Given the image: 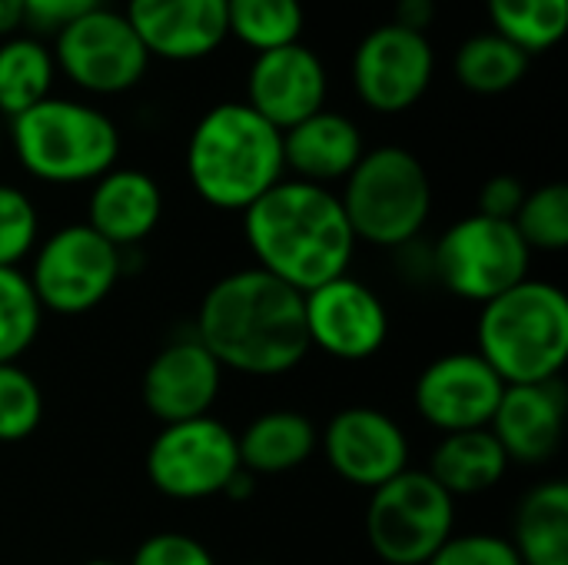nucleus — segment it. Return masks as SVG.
I'll return each instance as SVG.
<instances>
[{
	"label": "nucleus",
	"instance_id": "c85d7f7f",
	"mask_svg": "<svg viewBox=\"0 0 568 565\" xmlns=\"http://www.w3.org/2000/svg\"><path fill=\"white\" fill-rule=\"evenodd\" d=\"M43 306L20 266H0V363H20L37 343Z\"/></svg>",
	"mask_w": 568,
	"mask_h": 565
},
{
	"label": "nucleus",
	"instance_id": "f8f14e48",
	"mask_svg": "<svg viewBox=\"0 0 568 565\" xmlns=\"http://www.w3.org/2000/svg\"><path fill=\"white\" fill-rule=\"evenodd\" d=\"M303 320L310 350L339 363L373 360L389 340V310L383 296L349 273L303 293Z\"/></svg>",
	"mask_w": 568,
	"mask_h": 565
},
{
	"label": "nucleus",
	"instance_id": "2f4dec72",
	"mask_svg": "<svg viewBox=\"0 0 568 565\" xmlns=\"http://www.w3.org/2000/svg\"><path fill=\"white\" fill-rule=\"evenodd\" d=\"M40 243L37 203L10 183H0V266H20Z\"/></svg>",
	"mask_w": 568,
	"mask_h": 565
},
{
	"label": "nucleus",
	"instance_id": "c756f323",
	"mask_svg": "<svg viewBox=\"0 0 568 565\" xmlns=\"http://www.w3.org/2000/svg\"><path fill=\"white\" fill-rule=\"evenodd\" d=\"M519 236L532 253H562L568 250V186L542 183L526 190V200L513 220Z\"/></svg>",
	"mask_w": 568,
	"mask_h": 565
},
{
	"label": "nucleus",
	"instance_id": "393cba45",
	"mask_svg": "<svg viewBox=\"0 0 568 565\" xmlns=\"http://www.w3.org/2000/svg\"><path fill=\"white\" fill-rule=\"evenodd\" d=\"M53 53L37 37L0 40V117L13 120L50 97L53 90Z\"/></svg>",
	"mask_w": 568,
	"mask_h": 565
},
{
	"label": "nucleus",
	"instance_id": "0eeeda50",
	"mask_svg": "<svg viewBox=\"0 0 568 565\" xmlns=\"http://www.w3.org/2000/svg\"><path fill=\"white\" fill-rule=\"evenodd\" d=\"M456 533V500L426 473L403 470L369 493L366 543L383 565H426Z\"/></svg>",
	"mask_w": 568,
	"mask_h": 565
},
{
	"label": "nucleus",
	"instance_id": "a211bd4d",
	"mask_svg": "<svg viewBox=\"0 0 568 565\" xmlns=\"http://www.w3.org/2000/svg\"><path fill=\"white\" fill-rule=\"evenodd\" d=\"M123 17L150 57L190 63L216 53L226 30V0H126Z\"/></svg>",
	"mask_w": 568,
	"mask_h": 565
},
{
	"label": "nucleus",
	"instance_id": "9d476101",
	"mask_svg": "<svg viewBox=\"0 0 568 565\" xmlns=\"http://www.w3.org/2000/svg\"><path fill=\"white\" fill-rule=\"evenodd\" d=\"M143 466L150 486L176 503L223 496L243 470L236 453V433L216 416L163 426L153 436Z\"/></svg>",
	"mask_w": 568,
	"mask_h": 565
},
{
	"label": "nucleus",
	"instance_id": "f257e3e1",
	"mask_svg": "<svg viewBox=\"0 0 568 565\" xmlns=\"http://www.w3.org/2000/svg\"><path fill=\"white\" fill-rule=\"evenodd\" d=\"M193 336L223 373L256 380L286 376L310 356L303 293L256 266L233 270L203 293Z\"/></svg>",
	"mask_w": 568,
	"mask_h": 565
},
{
	"label": "nucleus",
	"instance_id": "e433bc0d",
	"mask_svg": "<svg viewBox=\"0 0 568 565\" xmlns=\"http://www.w3.org/2000/svg\"><path fill=\"white\" fill-rule=\"evenodd\" d=\"M436 20V0H396V20L406 30L426 33V27Z\"/></svg>",
	"mask_w": 568,
	"mask_h": 565
},
{
	"label": "nucleus",
	"instance_id": "72a5a7b5",
	"mask_svg": "<svg viewBox=\"0 0 568 565\" xmlns=\"http://www.w3.org/2000/svg\"><path fill=\"white\" fill-rule=\"evenodd\" d=\"M123 565H216V559L196 536L153 533L133 549L130 563Z\"/></svg>",
	"mask_w": 568,
	"mask_h": 565
},
{
	"label": "nucleus",
	"instance_id": "dca6fc26",
	"mask_svg": "<svg viewBox=\"0 0 568 565\" xmlns=\"http://www.w3.org/2000/svg\"><path fill=\"white\" fill-rule=\"evenodd\" d=\"M329 73L306 43L256 53L246 73V107L280 133L326 107Z\"/></svg>",
	"mask_w": 568,
	"mask_h": 565
},
{
	"label": "nucleus",
	"instance_id": "7c9ffc66",
	"mask_svg": "<svg viewBox=\"0 0 568 565\" xmlns=\"http://www.w3.org/2000/svg\"><path fill=\"white\" fill-rule=\"evenodd\" d=\"M43 423V390L20 363H0V443H23Z\"/></svg>",
	"mask_w": 568,
	"mask_h": 565
},
{
	"label": "nucleus",
	"instance_id": "20e7f679",
	"mask_svg": "<svg viewBox=\"0 0 568 565\" xmlns=\"http://www.w3.org/2000/svg\"><path fill=\"white\" fill-rule=\"evenodd\" d=\"M476 353L506 386L552 383L568 363V296L549 280L526 276L479 306Z\"/></svg>",
	"mask_w": 568,
	"mask_h": 565
},
{
	"label": "nucleus",
	"instance_id": "6e6552de",
	"mask_svg": "<svg viewBox=\"0 0 568 565\" xmlns=\"http://www.w3.org/2000/svg\"><path fill=\"white\" fill-rule=\"evenodd\" d=\"M532 250L509 220L469 213L443 230L433 246V276L466 303H489L529 276Z\"/></svg>",
	"mask_w": 568,
	"mask_h": 565
},
{
	"label": "nucleus",
	"instance_id": "cd10ccee",
	"mask_svg": "<svg viewBox=\"0 0 568 565\" xmlns=\"http://www.w3.org/2000/svg\"><path fill=\"white\" fill-rule=\"evenodd\" d=\"M493 30L523 53L552 50L568 27V0H486Z\"/></svg>",
	"mask_w": 568,
	"mask_h": 565
},
{
	"label": "nucleus",
	"instance_id": "6ab92c4d",
	"mask_svg": "<svg viewBox=\"0 0 568 565\" xmlns=\"http://www.w3.org/2000/svg\"><path fill=\"white\" fill-rule=\"evenodd\" d=\"M568 396L559 380L506 386L493 413L489 433L506 450L509 463L542 466L549 463L566 436Z\"/></svg>",
	"mask_w": 568,
	"mask_h": 565
},
{
	"label": "nucleus",
	"instance_id": "c9c22d12",
	"mask_svg": "<svg viewBox=\"0 0 568 565\" xmlns=\"http://www.w3.org/2000/svg\"><path fill=\"white\" fill-rule=\"evenodd\" d=\"M103 7V0H23V23H33L40 30H60L73 23L77 17Z\"/></svg>",
	"mask_w": 568,
	"mask_h": 565
},
{
	"label": "nucleus",
	"instance_id": "aec40b11",
	"mask_svg": "<svg viewBox=\"0 0 568 565\" xmlns=\"http://www.w3.org/2000/svg\"><path fill=\"white\" fill-rule=\"evenodd\" d=\"M163 216L160 183L136 167H113L90 183L87 226L116 250L143 243Z\"/></svg>",
	"mask_w": 568,
	"mask_h": 565
},
{
	"label": "nucleus",
	"instance_id": "1a4fd4ad",
	"mask_svg": "<svg viewBox=\"0 0 568 565\" xmlns=\"http://www.w3.org/2000/svg\"><path fill=\"white\" fill-rule=\"evenodd\" d=\"M123 276V250L106 243L87 223L53 230L30 253V286L43 313L83 316L97 310Z\"/></svg>",
	"mask_w": 568,
	"mask_h": 565
},
{
	"label": "nucleus",
	"instance_id": "a19ab883",
	"mask_svg": "<svg viewBox=\"0 0 568 565\" xmlns=\"http://www.w3.org/2000/svg\"><path fill=\"white\" fill-rule=\"evenodd\" d=\"M250 565H266V563H250Z\"/></svg>",
	"mask_w": 568,
	"mask_h": 565
},
{
	"label": "nucleus",
	"instance_id": "ea45409f",
	"mask_svg": "<svg viewBox=\"0 0 568 565\" xmlns=\"http://www.w3.org/2000/svg\"><path fill=\"white\" fill-rule=\"evenodd\" d=\"M0 150H3V117H0Z\"/></svg>",
	"mask_w": 568,
	"mask_h": 565
},
{
	"label": "nucleus",
	"instance_id": "412c9836",
	"mask_svg": "<svg viewBox=\"0 0 568 565\" xmlns=\"http://www.w3.org/2000/svg\"><path fill=\"white\" fill-rule=\"evenodd\" d=\"M363 153L366 143L356 120L326 107L303 123L283 130V163L293 180H306L316 186L343 183L363 160Z\"/></svg>",
	"mask_w": 568,
	"mask_h": 565
},
{
	"label": "nucleus",
	"instance_id": "bb28decb",
	"mask_svg": "<svg viewBox=\"0 0 568 565\" xmlns=\"http://www.w3.org/2000/svg\"><path fill=\"white\" fill-rule=\"evenodd\" d=\"M303 27V0H226V30L253 53L300 43Z\"/></svg>",
	"mask_w": 568,
	"mask_h": 565
},
{
	"label": "nucleus",
	"instance_id": "a878e982",
	"mask_svg": "<svg viewBox=\"0 0 568 565\" xmlns=\"http://www.w3.org/2000/svg\"><path fill=\"white\" fill-rule=\"evenodd\" d=\"M529 60L532 57L523 53L516 43H509L496 30H486V33L469 37L456 50L453 73L469 93L496 97V93H506L516 83H523V77L529 73Z\"/></svg>",
	"mask_w": 568,
	"mask_h": 565
},
{
	"label": "nucleus",
	"instance_id": "f704fd0d",
	"mask_svg": "<svg viewBox=\"0 0 568 565\" xmlns=\"http://www.w3.org/2000/svg\"><path fill=\"white\" fill-rule=\"evenodd\" d=\"M526 200V186L519 176H509V173H499V176H489L483 186H479V196H476V213L483 216H493V220H516L519 206Z\"/></svg>",
	"mask_w": 568,
	"mask_h": 565
},
{
	"label": "nucleus",
	"instance_id": "b1692460",
	"mask_svg": "<svg viewBox=\"0 0 568 565\" xmlns=\"http://www.w3.org/2000/svg\"><path fill=\"white\" fill-rule=\"evenodd\" d=\"M509 543L523 565H568V486L562 480L539 483L523 496Z\"/></svg>",
	"mask_w": 568,
	"mask_h": 565
},
{
	"label": "nucleus",
	"instance_id": "7ed1b4c3",
	"mask_svg": "<svg viewBox=\"0 0 568 565\" xmlns=\"http://www.w3.org/2000/svg\"><path fill=\"white\" fill-rule=\"evenodd\" d=\"M193 193L223 213H243L286 176L283 133L243 100L210 107L186 140Z\"/></svg>",
	"mask_w": 568,
	"mask_h": 565
},
{
	"label": "nucleus",
	"instance_id": "5701e85b",
	"mask_svg": "<svg viewBox=\"0 0 568 565\" xmlns=\"http://www.w3.org/2000/svg\"><path fill=\"white\" fill-rule=\"evenodd\" d=\"M509 456L499 446V440L489 430H466L439 436V443L429 453L426 473L453 496H483L496 490L509 473Z\"/></svg>",
	"mask_w": 568,
	"mask_h": 565
},
{
	"label": "nucleus",
	"instance_id": "4468645a",
	"mask_svg": "<svg viewBox=\"0 0 568 565\" xmlns=\"http://www.w3.org/2000/svg\"><path fill=\"white\" fill-rule=\"evenodd\" d=\"M506 383L476 350H456L436 356L413 386L416 413L439 436L489 430Z\"/></svg>",
	"mask_w": 568,
	"mask_h": 565
},
{
	"label": "nucleus",
	"instance_id": "58836bf2",
	"mask_svg": "<svg viewBox=\"0 0 568 565\" xmlns=\"http://www.w3.org/2000/svg\"><path fill=\"white\" fill-rule=\"evenodd\" d=\"M83 565H123V563H110V559H93V563H83Z\"/></svg>",
	"mask_w": 568,
	"mask_h": 565
},
{
	"label": "nucleus",
	"instance_id": "423d86ee",
	"mask_svg": "<svg viewBox=\"0 0 568 565\" xmlns=\"http://www.w3.org/2000/svg\"><path fill=\"white\" fill-rule=\"evenodd\" d=\"M356 243L406 250L433 213V180L423 160L396 143L373 147L336 193Z\"/></svg>",
	"mask_w": 568,
	"mask_h": 565
},
{
	"label": "nucleus",
	"instance_id": "f03ea898",
	"mask_svg": "<svg viewBox=\"0 0 568 565\" xmlns=\"http://www.w3.org/2000/svg\"><path fill=\"white\" fill-rule=\"evenodd\" d=\"M243 236L253 266L296 293L349 273L356 256V236L336 190L293 176L243 210Z\"/></svg>",
	"mask_w": 568,
	"mask_h": 565
},
{
	"label": "nucleus",
	"instance_id": "473e14b6",
	"mask_svg": "<svg viewBox=\"0 0 568 565\" xmlns=\"http://www.w3.org/2000/svg\"><path fill=\"white\" fill-rule=\"evenodd\" d=\"M426 565H523L509 536L496 533H453Z\"/></svg>",
	"mask_w": 568,
	"mask_h": 565
},
{
	"label": "nucleus",
	"instance_id": "f3484780",
	"mask_svg": "<svg viewBox=\"0 0 568 565\" xmlns=\"http://www.w3.org/2000/svg\"><path fill=\"white\" fill-rule=\"evenodd\" d=\"M223 390V366L190 333L166 343L143 370L140 396L153 420L163 426L210 416Z\"/></svg>",
	"mask_w": 568,
	"mask_h": 565
},
{
	"label": "nucleus",
	"instance_id": "2eb2a0df",
	"mask_svg": "<svg viewBox=\"0 0 568 565\" xmlns=\"http://www.w3.org/2000/svg\"><path fill=\"white\" fill-rule=\"evenodd\" d=\"M320 450L329 470L356 486L379 490L403 470H409L406 430L376 406H346L320 430Z\"/></svg>",
	"mask_w": 568,
	"mask_h": 565
},
{
	"label": "nucleus",
	"instance_id": "9b49d317",
	"mask_svg": "<svg viewBox=\"0 0 568 565\" xmlns=\"http://www.w3.org/2000/svg\"><path fill=\"white\" fill-rule=\"evenodd\" d=\"M53 63L83 93L116 97L133 90L146 70L150 53L130 20L110 7H97L53 33Z\"/></svg>",
	"mask_w": 568,
	"mask_h": 565
},
{
	"label": "nucleus",
	"instance_id": "4be33fe9",
	"mask_svg": "<svg viewBox=\"0 0 568 565\" xmlns=\"http://www.w3.org/2000/svg\"><path fill=\"white\" fill-rule=\"evenodd\" d=\"M320 450V430L296 410H266L236 433L240 466L250 476H283L300 470Z\"/></svg>",
	"mask_w": 568,
	"mask_h": 565
},
{
	"label": "nucleus",
	"instance_id": "ddd939ff",
	"mask_svg": "<svg viewBox=\"0 0 568 565\" xmlns=\"http://www.w3.org/2000/svg\"><path fill=\"white\" fill-rule=\"evenodd\" d=\"M436 73V53L426 33L399 23L369 30L353 53L356 97L376 113H403L416 107Z\"/></svg>",
	"mask_w": 568,
	"mask_h": 565
},
{
	"label": "nucleus",
	"instance_id": "39448f33",
	"mask_svg": "<svg viewBox=\"0 0 568 565\" xmlns=\"http://www.w3.org/2000/svg\"><path fill=\"white\" fill-rule=\"evenodd\" d=\"M17 163L40 183H93L120 160V130L93 103L47 97L10 120Z\"/></svg>",
	"mask_w": 568,
	"mask_h": 565
},
{
	"label": "nucleus",
	"instance_id": "4c0bfd02",
	"mask_svg": "<svg viewBox=\"0 0 568 565\" xmlns=\"http://www.w3.org/2000/svg\"><path fill=\"white\" fill-rule=\"evenodd\" d=\"M23 27V0H0V40Z\"/></svg>",
	"mask_w": 568,
	"mask_h": 565
}]
</instances>
